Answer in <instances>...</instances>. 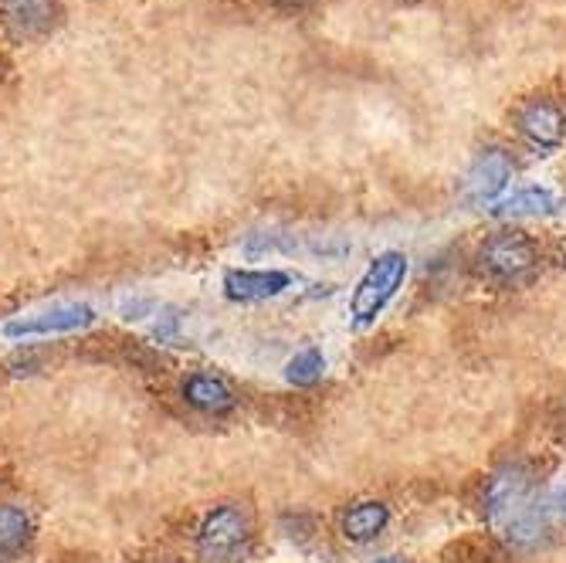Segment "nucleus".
Segmentation results:
<instances>
[{
	"label": "nucleus",
	"instance_id": "nucleus-1",
	"mask_svg": "<svg viewBox=\"0 0 566 563\" xmlns=\"http://www.w3.org/2000/svg\"><path fill=\"white\" fill-rule=\"evenodd\" d=\"M485 517L499 536L520 553H533L549 540V520L543 502L536 499V479L520 462H509L489 476Z\"/></svg>",
	"mask_w": 566,
	"mask_h": 563
},
{
	"label": "nucleus",
	"instance_id": "nucleus-2",
	"mask_svg": "<svg viewBox=\"0 0 566 563\" xmlns=\"http://www.w3.org/2000/svg\"><path fill=\"white\" fill-rule=\"evenodd\" d=\"M254 546V520L244 505L221 502L197 530V556L203 563H241Z\"/></svg>",
	"mask_w": 566,
	"mask_h": 563
},
{
	"label": "nucleus",
	"instance_id": "nucleus-3",
	"mask_svg": "<svg viewBox=\"0 0 566 563\" xmlns=\"http://www.w3.org/2000/svg\"><path fill=\"white\" fill-rule=\"evenodd\" d=\"M407 279V254L403 251H380L364 272V279L356 282L349 295V316L356 326H370L384 310L387 302L397 295V289Z\"/></svg>",
	"mask_w": 566,
	"mask_h": 563
},
{
	"label": "nucleus",
	"instance_id": "nucleus-4",
	"mask_svg": "<svg viewBox=\"0 0 566 563\" xmlns=\"http://www.w3.org/2000/svg\"><path fill=\"white\" fill-rule=\"evenodd\" d=\"M539 265V244L526 231H495L479 248V272L495 282H516Z\"/></svg>",
	"mask_w": 566,
	"mask_h": 563
},
{
	"label": "nucleus",
	"instance_id": "nucleus-5",
	"mask_svg": "<svg viewBox=\"0 0 566 563\" xmlns=\"http://www.w3.org/2000/svg\"><path fill=\"white\" fill-rule=\"evenodd\" d=\"M92 323H95V310L88 302H55V305H48V310L14 316L11 323H4V336L8 340L65 336V333H78Z\"/></svg>",
	"mask_w": 566,
	"mask_h": 563
},
{
	"label": "nucleus",
	"instance_id": "nucleus-6",
	"mask_svg": "<svg viewBox=\"0 0 566 563\" xmlns=\"http://www.w3.org/2000/svg\"><path fill=\"white\" fill-rule=\"evenodd\" d=\"M512 123H516L520 136L530 146H536L543 153L563 146V139H566V110L559 106L556 98H530V102H523V106L516 110V116H512Z\"/></svg>",
	"mask_w": 566,
	"mask_h": 563
},
{
	"label": "nucleus",
	"instance_id": "nucleus-7",
	"mask_svg": "<svg viewBox=\"0 0 566 563\" xmlns=\"http://www.w3.org/2000/svg\"><path fill=\"white\" fill-rule=\"evenodd\" d=\"M512 174H516V164H512V157H509L505 149H499V146L482 149L479 157H475V164L469 167V174H465V194H469V200H475V204L499 200L505 194Z\"/></svg>",
	"mask_w": 566,
	"mask_h": 563
},
{
	"label": "nucleus",
	"instance_id": "nucleus-8",
	"mask_svg": "<svg viewBox=\"0 0 566 563\" xmlns=\"http://www.w3.org/2000/svg\"><path fill=\"white\" fill-rule=\"evenodd\" d=\"M292 285V275L282 269H231L224 275V295L234 302H265L282 295Z\"/></svg>",
	"mask_w": 566,
	"mask_h": 563
},
{
	"label": "nucleus",
	"instance_id": "nucleus-9",
	"mask_svg": "<svg viewBox=\"0 0 566 563\" xmlns=\"http://www.w3.org/2000/svg\"><path fill=\"white\" fill-rule=\"evenodd\" d=\"M180 394H184V400L193 407V411H200V415H214V418H221V415H231L234 411V390L221 380V377H214V374H190L187 380H184V387H180Z\"/></svg>",
	"mask_w": 566,
	"mask_h": 563
},
{
	"label": "nucleus",
	"instance_id": "nucleus-10",
	"mask_svg": "<svg viewBox=\"0 0 566 563\" xmlns=\"http://www.w3.org/2000/svg\"><path fill=\"white\" fill-rule=\"evenodd\" d=\"M343 536L349 543H370L377 540L387 526H390V505L387 502H377V499H367V502H356L343 513Z\"/></svg>",
	"mask_w": 566,
	"mask_h": 563
},
{
	"label": "nucleus",
	"instance_id": "nucleus-11",
	"mask_svg": "<svg viewBox=\"0 0 566 563\" xmlns=\"http://www.w3.org/2000/svg\"><path fill=\"white\" fill-rule=\"evenodd\" d=\"M4 14L18 38H41L55 21V0H4Z\"/></svg>",
	"mask_w": 566,
	"mask_h": 563
},
{
	"label": "nucleus",
	"instance_id": "nucleus-12",
	"mask_svg": "<svg viewBox=\"0 0 566 563\" xmlns=\"http://www.w3.org/2000/svg\"><path fill=\"white\" fill-rule=\"evenodd\" d=\"M34 540V523L28 517V509L4 502L0 505V563L18 560Z\"/></svg>",
	"mask_w": 566,
	"mask_h": 563
},
{
	"label": "nucleus",
	"instance_id": "nucleus-13",
	"mask_svg": "<svg viewBox=\"0 0 566 563\" xmlns=\"http://www.w3.org/2000/svg\"><path fill=\"white\" fill-rule=\"evenodd\" d=\"M553 211H556V200L543 187L516 190L512 197L499 200L492 208V215H499V218H539V215H553Z\"/></svg>",
	"mask_w": 566,
	"mask_h": 563
},
{
	"label": "nucleus",
	"instance_id": "nucleus-14",
	"mask_svg": "<svg viewBox=\"0 0 566 563\" xmlns=\"http://www.w3.org/2000/svg\"><path fill=\"white\" fill-rule=\"evenodd\" d=\"M323 374H326V356L316 346L295 353L292 361H289V367H285V377L295 387H316L323 380Z\"/></svg>",
	"mask_w": 566,
	"mask_h": 563
},
{
	"label": "nucleus",
	"instance_id": "nucleus-15",
	"mask_svg": "<svg viewBox=\"0 0 566 563\" xmlns=\"http://www.w3.org/2000/svg\"><path fill=\"white\" fill-rule=\"evenodd\" d=\"M374 563H403V560H397V556H384V560H374Z\"/></svg>",
	"mask_w": 566,
	"mask_h": 563
},
{
	"label": "nucleus",
	"instance_id": "nucleus-16",
	"mask_svg": "<svg viewBox=\"0 0 566 563\" xmlns=\"http://www.w3.org/2000/svg\"><path fill=\"white\" fill-rule=\"evenodd\" d=\"M275 4H302V0H275Z\"/></svg>",
	"mask_w": 566,
	"mask_h": 563
},
{
	"label": "nucleus",
	"instance_id": "nucleus-17",
	"mask_svg": "<svg viewBox=\"0 0 566 563\" xmlns=\"http://www.w3.org/2000/svg\"><path fill=\"white\" fill-rule=\"evenodd\" d=\"M563 265H566V254H563Z\"/></svg>",
	"mask_w": 566,
	"mask_h": 563
}]
</instances>
